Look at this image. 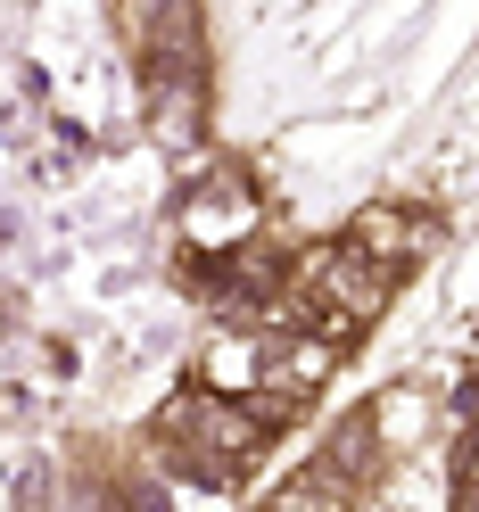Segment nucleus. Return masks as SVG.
<instances>
[{
    "label": "nucleus",
    "instance_id": "1",
    "mask_svg": "<svg viewBox=\"0 0 479 512\" xmlns=\"http://www.w3.org/2000/svg\"><path fill=\"white\" fill-rule=\"evenodd\" d=\"M257 232V190H248L240 174H207L199 190L182 199V240L190 248H232V240H248Z\"/></svg>",
    "mask_w": 479,
    "mask_h": 512
},
{
    "label": "nucleus",
    "instance_id": "2",
    "mask_svg": "<svg viewBox=\"0 0 479 512\" xmlns=\"http://www.w3.org/2000/svg\"><path fill=\"white\" fill-rule=\"evenodd\" d=\"M347 240H364L372 256H389L397 273H413V256H430V215H413V207H364L356 223H347Z\"/></svg>",
    "mask_w": 479,
    "mask_h": 512
}]
</instances>
